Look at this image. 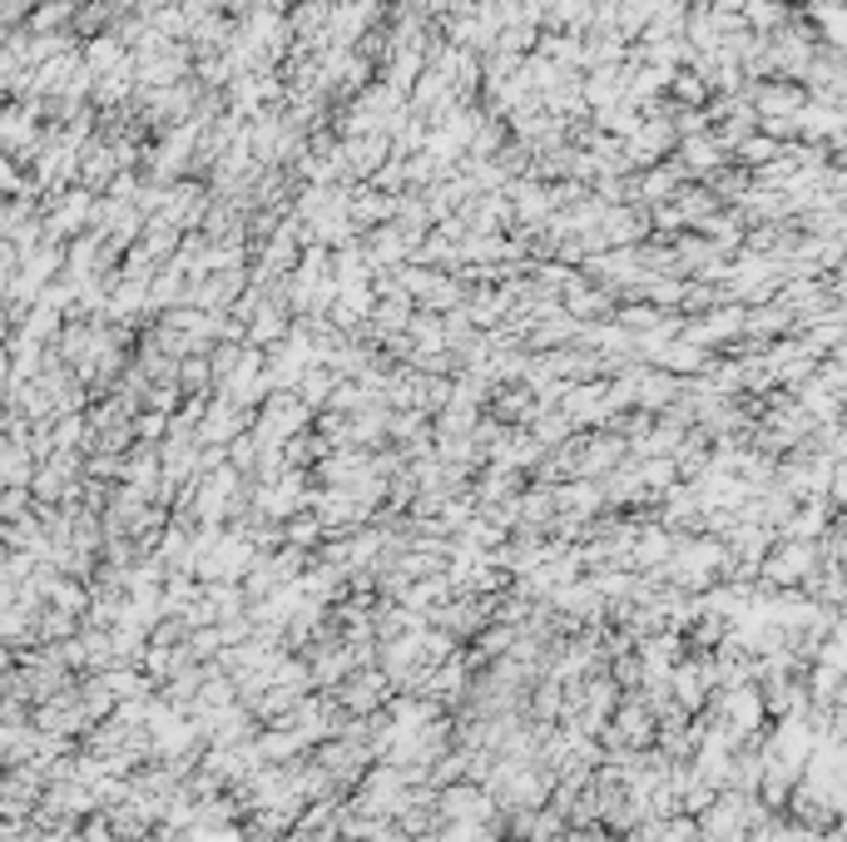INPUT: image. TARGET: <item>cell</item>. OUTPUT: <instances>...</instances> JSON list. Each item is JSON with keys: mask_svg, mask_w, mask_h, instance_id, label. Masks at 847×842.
<instances>
[{"mask_svg": "<svg viewBox=\"0 0 847 842\" xmlns=\"http://www.w3.org/2000/svg\"><path fill=\"white\" fill-rule=\"evenodd\" d=\"M758 110L764 114H803L808 100H803L798 84H764V90H758Z\"/></svg>", "mask_w": 847, "mask_h": 842, "instance_id": "obj_1", "label": "cell"}, {"mask_svg": "<svg viewBox=\"0 0 847 842\" xmlns=\"http://www.w3.org/2000/svg\"><path fill=\"white\" fill-rule=\"evenodd\" d=\"M818 20H823V35L838 40V45H847V6H823Z\"/></svg>", "mask_w": 847, "mask_h": 842, "instance_id": "obj_2", "label": "cell"}]
</instances>
